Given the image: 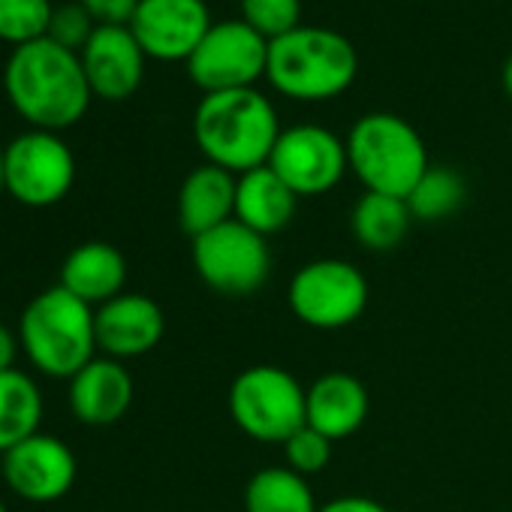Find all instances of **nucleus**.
I'll return each mask as SVG.
<instances>
[{"label":"nucleus","instance_id":"nucleus-8","mask_svg":"<svg viewBox=\"0 0 512 512\" xmlns=\"http://www.w3.org/2000/svg\"><path fill=\"white\" fill-rule=\"evenodd\" d=\"M293 314L320 332L353 326L368 308V281L347 260L305 263L290 281Z\"/></svg>","mask_w":512,"mask_h":512},{"label":"nucleus","instance_id":"nucleus-25","mask_svg":"<svg viewBox=\"0 0 512 512\" xmlns=\"http://www.w3.org/2000/svg\"><path fill=\"white\" fill-rule=\"evenodd\" d=\"M55 7L49 0H0V40L10 46H28L49 34Z\"/></svg>","mask_w":512,"mask_h":512},{"label":"nucleus","instance_id":"nucleus-31","mask_svg":"<svg viewBox=\"0 0 512 512\" xmlns=\"http://www.w3.org/2000/svg\"><path fill=\"white\" fill-rule=\"evenodd\" d=\"M19 350H22L19 335H13V329H7L4 323H0V374L16 368V356H19Z\"/></svg>","mask_w":512,"mask_h":512},{"label":"nucleus","instance_id":"nucleus-32","mask_svg":"<svg viewBox=\"0 0 512 512\" xmlns=\"http://www.w3.org/2000/svg\"><path fill=\"white\" fill-rule=\"evenodd\" d=\"M500 82H503V91H506V97L512 100V55H509V58H506V64H503Z\"/></svg>","mask_w":512,"mask_h":512},{"label":"nucleus","instance_id":"nucleus-27","mask_svg":"<svg viewBox=\"0 0 512 512\" xmlns=\"http://www.w3.org/2000/svg\"><path fill=\"white\" fill-rule=\"evenodd\" d=\"M332 440L323 437L320 431H314L311 425H302L287 443H284V458H287V467L302 473V476H311V473H320L329 467L332 461Z\"/></svg>","mask_w":512,"mask_h":512},{"label":"nucleus","instance_id":"nucleus-13","mask_svg":"<svg viewBox=\"0 0 512 512\" xmlns=\"http://www.w3.org/2000/svg\"><path fill=\"white\" fill-rule=\"evenodd\" d=\"M0 470H4V482L10 485V491H16L22 500L55 503L73 488L79 464L64 440L40 431L10 449Z\"/></svg>","mask_w":512,"mask_h":512},{"label":"nucleus","instance_id":"nucleus-28","mask_svg":"<svg viewBox=\"0 0 512 512\" xmlns=\"http://www.w3.org/2000/svg\"><path fill=\"white\" fill-rule=\"evenodd\" d=\"M94 31H97V25L82 4H64V7H55L46 37L70 52H82Z\"/></svg>","mask_w":512,"mask_h":512},{"label":"nucleus","instance_id":"nucleus-15","mask_svg":"<svg viewBox=\"0 0 512 512\" xmlns=\"http://www.w3.org/2000/svg\"><path fill=\"white\" fill-rule=\"evenodd\" d=\"M97 350L109 359H136L151 353L166 332L160 305L142 293H121L94 311Z\"/></svg>","mask_w":512,"mask_h":512},{"label":"nucleus","instance_id":"nucleus-23","mask_svg":"<svg viewBox=\"0 0 512 512\" xmlns=\"http://www.w3.org/2000/svg\"><path fill=\"white\" fill-rule=\"evenodd\" d=\"M317 497L308 479L296 470L263 467L244 485V512H317Z\"/></svg>","mask_w":512,"mask_h":512},{"label":"nucleus","instance_id":"nucleus-26","mask_svg":"<svg viewBox=\"0 0 512 512\" xmlns=\"http://www.w3.org/2000/svg\"><path fill=\"white\" fill-rule=\"evenodd\" d=\"M241 22L272 43L302 25V0H241Z\"/></svg>","mask_w":512,"mask_h":512},{"label":"nucleus","instance_id":"nucleus-29","mask_svg":"<svg viewBox=\"0 0 512 512\" xmlns=\"http://www.w3.org/2000/svg\"><path fill=\"white\" fill-rule=\"evenodd\" d=\"M97 25H130L139 0H79Z\"/></svg>","mask_w":512,"mask_h":512},{"label":"nucleus","instance_id":"nucleus-12","mask_svg":"<svg viewBox=\"0 0 512 512\" xmlns=\"http://www.w3.org/2000/svg\"><path fill=\"white\" fill-rule=\"evenodd\" d=\"M127 28L148 58L187 64L211 31V13L205 0H139Z\"/></svg>","mask_w":512,"mask_h":512},{"label":"nucleus","instance_id":"nucleus-11","mask_svg":"<svg viewBox=\"0 0 512 512\" xmlns=\"http://www.w3.org/2000/svg\"><path fill=\"white\" fill-rule=\"evenodd\" d=\"M269 166L296 196H323L350 169L347 142L320 124H296L281 130Z\"/></svg>","mask_w":512,"mask_h":512},{"label":"nucleus","instance_id":"nucleus-20","mask_svg":"<svg viewBox=\"0 0 512 512\" xmlns=\"http://www.w3.org/2000/svg\"><path fill=\"white\" fill-rule=\"evenodd\" d=\"M235 181L232 172L214 163H202L184 178L178 190V223L190 238L235 217Z\"/></svg>","mask_w":512,"mask_h":512},{"label":"nucleus","instance_id":"nucleus-16","mask_svg":"<svg viewBox=\"0 0 512 512\" xmlns=\"http://www.w3.org/2000/svg\"><path fill=\"white\" fill-rule=\"evenodd\" d=\"M368 410V389L353 374L329 371L305 389V425H311L332 443L353 437L365 425Z\"/></svg>","mask_w":512,"mask_h":512},{"label":"nucleus","instance_id":"nucleus-5","mask_svg":"<svg viewBox=\"0 0 512 512\" xmlns=\"http://www.w3.org/2000/svg\"><path fill=\"white\" fill-rule=\"evenodd\" d=\"M347 160L368 193L407 199L428 172V151L413 124L392 112L362 115L347 133Z\"/></svg>","mask_w":512,"mask_h":512},{"label":"nucleus","instance_id":"nucleus-34","mask_svg":"<svg viewBox=\"0 0 512 512\" xmlns=\"http://www.w3.org/2000/svg\"><path fill=\"white\" fill-rule=\"evenodd\" d=\"M0 512H10V509H7V506H4V500H0Z\"/></svg>","mask_w":512,"mask_h":512},{"label":"nucleus","instance_id":"nucleus-3","mask_svg":"<svg viewBox=\"0 0 512 512\" xmlns=\"http://www.w3.org/2000/svg\"><path fill=\"white\" fill-rule=\"evenodd\" d=\"M359 73V55L353 43L329 28H305L269 43L266 79L290 100L323 103L344 94Z\"/></svg>","mask_w":512,"mask_h":512},{"label":"nucleus","instance_id":"nucleus-33","mask_svg":"<svg viewBox=\"0 0 512 512\" xmlns=\"http://www.w3.org/2000/svg\"><path fill=\"white\" fill-rule=\"evenodd\" d=\"M7 190V184H4V145H0V193Z\"/></svg>","mask_w":512,"mask_h":512},{"label":"nucleus","instance_id":"nucleus-9","mask_svg":"<svg viewBox=\"0 0 512 512\" xmlns=\"http://www.w3.org/2000/svg\"><path fill=\"white\" fill-rule=\"evenodd\" d=\"M76 181V157L70 145L49 130L16 136L4 148L7 193L28 208H49L61 202Z\"/></svg>","mask_w":512,"mask_h":512},{"label":"nucleus","instance_id":"nucleus-21","mask_svg":"<svg viewBox=\"0 0 512 512\" xmlns=\"http://www.w3.org/2000/svg\"><path fill=\"white\" fill-rule=\"evenodd\" d=\"M43 410L46 401L31 374L19 368L0 374V455L40 434Z\"/></svg>","mask_w":512,"mask_h":512},{"label":"nucleus","instance_id":"nucleus-19","mask_svg":"<svg viewBox=\"0 0 512 512\" xmlns=\"http://www.w3.org/2000/svg\"><path fill=\"white\" fill-rule=\"evenodd\" d=\"M299 196L281 181V175L266 163L250 169L235 181V220L260 235H275L287 229L296 217Z\"/></svg>","mask_w":512,"mask_h":512},{"label":"nucleus","instance_id":"nucleus-18","mask_svg":"<svg viewBox=\"0 0 512 512\" xmlns=\"http://www.w3.org/2000/svg\"><path fill=\"white\" fill-rule=\"evenodd\" d=\"M127 260L109 241H85L67 253L61 266V287L85 305H106L124 293Z\"/></svg>","mask_w":512,"mask_h":512},{"label":"nucleus","instance_id":"nucleus-4","mask_svg":"<svg viewBox=\"0 0 512 512\" xmlns=\"http://www.w3.org/2000/svg\"><path fill=\"white\" fill-rule=\"evenodd\" d=\"M19 341L40 374L73 380L91 359H97L94 308L58 284L31 299L19 320Z\"/></svg>","mask_w":512,"mask_h":512},{"label":"nucleus","instance_id":"nucleus-24","mask_svg":"<svg viewBox=\"0 0 512 512\" xmlns=\"http://www.w3.org/2000/svg\"><path fill=\"white\" fill-rule=\"evenodd\" d=\"M464 196H467V184L455 169L428 166V172L419 178V184L407 196V208H410L413 220L431 223V220H443V217L455 214L461 208Z\"/></svg>","mask_w":512,"mask_h":512},{"label":"nucleus","instance_id":"nucleus-10","mask_svg":"<svg viewBox=\"0 0 512 512\" xmlns=\"http://www.w3.org/2000/svg\"><path fill=\"white\" fill-rule=\"evenodd\" d=\"M269 40H263L241 19L211 25L205 40L187 58V73L202 94L253 88L266 76Z\"/></svg>","mask_w":512,"mask_h":512},{"label":"nucleus","instance_id":"nucleus-6","mask_svg":"<svg viewBox=\"0 0 512 512\" xmlns=\"http://www.w3.org/2000/svg\"><path fill=\"white\" fill-rule=\"evenodd\" d=\"M305 389L278 365L244 368L229 386V416L256 443L284 446L305 425Z\"/></svg>","mask_w":512,"mask_h":512},{"label":"nucleus","instance_id":"nucleus-14","mask_svg":"<svg viewBox=\"0 0 512 512\" xmlns=\"http://www.w3.org/2000/svg\"><path fill=\"white\" fill-rule=\"evenodd\" d=\"M91 94L103 100H127L145 79V52L127 25H97L79 52Z\"/></svg>","mask_w":512,"mask_h":512},{"label":"nucleus","instance_id":"nucleus-2","mask_svg":"<svg viewBox=\"0 0 512 512\" xmlns=\"http://www.w3.org/2000/svg\"><path fill=\"white\" fill-rule=\"evenodd\" d=\"M193 136L208 163L244 175L269 163L281 124L266 94L238 88L202 97L193 115Z\"/></svg>","mask_w":512,"mask_h":512},{"label":"nucleus","instance_id":"nucleus-22","mask_svg":"<svg viewBox=\"0 0 512 512\" xmlns=\"http://www.w3.org/2000/svg\"><path fill=\"white\" fill-rule=\"evenodd\" d=\"M410 223H413V214L407 208V199L383 196V193H368V190L353 205V214H350L353 238L362 247L377 250V253L398 247L407 238Z\"/></svg>","mask_w":512,"mask_h":512},{"label":"nucleus","instance_id":"nucleus-17","mask_svg":"<svg viewBox=\"0 0 512 512\" xmlns=\"http://www.w3.org/2000/svg\"><path fill=\"white\" fill-rule=\"evenodd\" d=\"M133 404V377L118 359H91L70 380V410L85 425H112Z\"/></svg>","mask_w":512,"mask_h":512},{"label":"nucleus","instance_id":"nucleus-7","mask_svg":"<svg viewBox=\"0 0 512 512\" xmlns=\"http://www.w3.org/2000/svg\"><path fill=\"white\" fill-rule=\"evenodd\" d=\"M193 269L205 287L220 296H253L272 272L266 235L247 229L235 217L193 238Z\"/></svg>","mask_w":512,"mask_h":512},{"label":"nucleus","instance_id":"nucleus-1","mask_svg":"<svg viewBox=\"0 0 512 512\" xmlns=\"http://www.w3.org/2000/svg\"><path fill=\"white\" fill-rule=\"evenodd\" d=\"M4 91L34 130L49 133L79 124L94 97L82 58L49 37L13 49L4 70Z\"/></svg>","mask_w":512,"mask_h":512},{"label":"nucleus","instance_id":"nucleus-30","mask_svg":"<svg viewBox=\"0 0 512 512\" xmlns=\"http://www.w3.org/2000/svg\"><path fill=\"white\" fill-rule=\"evenodd\" d=\"M317 512H389L383 503L362 497V494H347V497H335L329 503H323Z\"/></svg>","mask_w":512,"mask_h":512}]
</instances>
